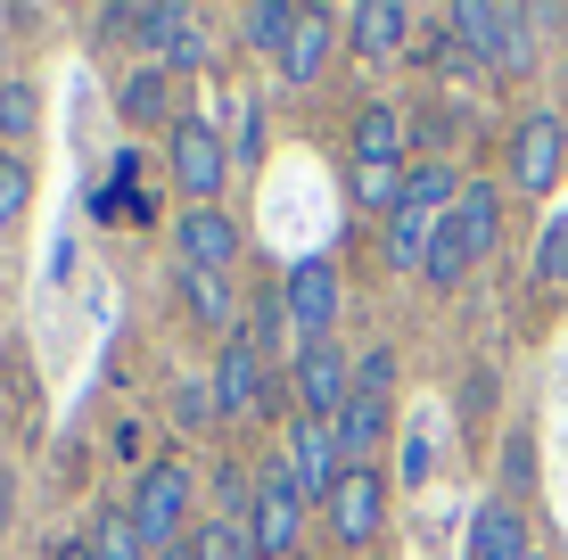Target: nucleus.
<instances>
[{"label": "nucleus", "mask_w": 568, "mask_h": 560, "mask_svg": "<svg viewBox=\"0 0 568 560\" xmlns=\"http://www.w3.org/2000/svg\"><path fill=\"white\" fill-rule=\"evenodd\" d=\"M91 560H156L149 544H141V528H132V511L124 503H100V519H91Z\"/></svg>", "instance_id": "26"}, {"label": "nucleus", "mask_w": 568, "mask_h": 560, "mask_svg": "<svg viewBox=\"0 0 568 560\" xmlns=\"http://www.w3.org/2000/svg\"><path fill=\"white\" fill-rule=\"evenodd\" d=\"M0 355H9V330H0Z\"/></svg>", "instance_id": "40"}, {"label": "nucleus", "mask_w": 568, "mask_h": 560, "mask_svg": "<svg viewBox=\"0 0 568 560\" xmlns=\"http://www.w3.org/2000/svg\"><path fill=\"white\" fill-rule=\"evenodd\" d=\"M288 396H297V420H338L355 396V355L338 338H305L288 355Z\"/></svg>", "instance_id": "6"}, {"label": "nucleus", "mask_w": 568, "mask_h": 560, "mask_svg": "<svg viewBox=\"0 0 568 560\" xmlns=\"http://www.w3.org/2000/svg\"><path fill=\"white\" fill-rule=\"evenodd\" d=\"M165 560H190V544H182V552H165Z\"/></svg>", "instance_id": "39"}, {"label": "nucleus", "mask_w": 568, "mask_h": 560, "mask_svg": "<svg viewBox=\"0 0 568 560\" xmlns=\"http://www.w3.org/2000/svg\"><path fill=\"white\" fill-rule=\"evenodd\" d=\"M536 281H544V288H568V215L544 223V240H536Z\"/></svg>", "instance_id": "33"}, {"label": "nucleus", "mask_w": 568, "mask_h": 560, "mask_svg": "<svg viewBox=\"0 0 568 560\" xmlns=\"http://www.w3.org/2000/svg\"><path fill=\"white\" fill-rule=\"evenodd\" d=\"M346 141H355V165H413V157H404V149H413V124H404L396 100H363Z\"/></svg>", "instance_id": "14"}, {"label": "nucleus", "mask_w": 568, "mask_h": 560, "mask_svg": "<svg viewBox=\"0 0 568 560\" xmlns=\"http://www.w3.org/2000/svg\"><path fill=\"white\" fill-rule=\"evenodd\" d=\"M33 132H42V91H33V83H9V91H0V149H9V157H26Z\"/></svg>", "instance_id": "28"}, {"label": "nucleus", "mask_w": 568, "mask_h": 560, "mask_svg": "<svg viewBox=\"0 0 568 560\" xmlns=\"http://www.w3.org/2000/svg\"><path fill=\"white\" fill-rule=\"evenodd\" d=\"M297 0H247L240 9V50H256V58H281L288 50V33H297Z\"/></svg>", "instance_id": "21"}, {"label": "nucleus", "mask_w": 568, "mask_h": 560, "mask_svg": "<svg viewBox=\"0 0 568 560\" xmlns=\"http://www.w3.org/2000/svg\"><path fill=\"white\" fill-rule=\"evenodd\" d=\"M437 223H445V215H420V206H404V215L387 223V240H379L387 273H413V281H420V256H428V240H437Z\"/></svg>", "instance_id": "23"}, {"label": "nucleus", "mask_w": 568, "mask_h": 560, "mask_svg": "<svg viewBox=\"0 0 568 560\" xmlns=\"http://www.w3.org/2000/svg\"><path fill=\"white\" fill-rule=\"evenodd\" d=\"M387 420H396V404H379V396H346V413L329 420V429H338V446H346V461H355V470H371V454L387 446Z\"/></svg>", "instance_id": "19"}, {"label": "nucleus", "mask_w": 568, "mask_h": 560, "mask_svg": "<svg viewBox=\"0 0 568 560\" xmlns=\"http://www.w3.org/2000/svg\"><path fill=\"white\" fill-rule=\"evenodd\" d=\"M9 528H17V470L0 461V536H9Z\"/></svg>", "instance_id": "36"}, {"label": "nucleus", "mask_w": 568, "mask_h": 560, "mask_svg": "<svg viewBox=\"0 0 568 560\" xmlns=\"http://www.w3.org/2000/svg\"><path fill=\"white\" fill-rule=\"evenodd\" d=\"M26 215H33V165L0 149V231H17Z\"/></svg>", "instance_id": "30"}, {"label": "nucleus", "mask_w": 568, "mask_h": 560, "mask_svg": "<svg viewBox=\"0 0 568 560\" xmlns=\"http://www.w3.org/2000/svg\"><path fill=\"white\" fill-rule=\"evenodd\" d=\"M17 74H9V17H0V91H9Z\"/></svg>", "instance_id": "37"}, {"label": "nucleus", "mask_w": 568, "mask_h": 560, "mask_svg": "<svg viewBox=\"0 0 568 560\" xmlns=\"http://www.w3.org/2000/svg\"><path fill=\"white\" fill-rule=\"evenodd\" d=\"M281 305H288V330L305 338H338V305H346V281H338V256H297L281 273Z\"/></svg>", "instance_id": "7"}, {"label": "nucleus", "mask_w": 568, "mask_h": 560, "mask_svg": "<svg viewBox=\"0 0 568 560\" xmlns=\"http://www.w3.org/2000/svg\"><path fill=\"white\" fill-rule=\"evenodd\" d=\"M338 50H346V17H338V9H305L297 33H288V50L272 58V67H281L288 91H313V83L329 74V58H338Z\"/></svg>", "instance_id": "10"}, {"label": "nucleus", "mask_w": 568, "mask_h": 560, "mask_svg": "<svg viewBox=\"0 0 568 560\" xmlns=\"http://www.w3.org/2000/svg\"><path fill=\"white\" fill-rule=\"evenodd\" d=\"M173 256H182V273H231V264H240V223H231L223 206H182Z\"/></svg>", "instance_id": "12"}, {"label": "nucleus", "mask_w": 568, "mask_h": 560, "mask_svg": "<svg viewBox=\"0 0 568 560\" xmlns=\"http://www.w3.org/2000/svg\"><path fill=\"white\" fill-rule=\"evenodd\" d=\"M560 83H568V58H560Z\"/></svg>", "instance_id": "41"}, {"label": "nucleus", "mask_w": 568, "mask_h": 560, "mask_svg": "<svg viewBox=\"0 0 568 560\" xmlns=\"http://www.w3.org/2000/svg\"><path fill=\"white\" fill-rule=\"evenodd\" d=\"M108 454H115V461H124V470H132V478H141V470H149V461H156V454H149V429H141V420H115V429H108Z\"/></svg>", "instance_id": "34"}, {"label": "nucleus", "mask_w": 568, "mask_h": 560, "mask_svg": "<svg viewBox=\"0 0 568 560\" xmlns=\"http://www.w3.org/2000/svg\"><path fill=\"white\" fill-rule=\"evenodd\" d=\"M50 560H91V544H50Z\"/></svg>", "instance_id": "38"}, {"label": "nucleus", "mask_w": 568, "mask_h": 560, "mask_svg": "<svg viewBox=\"0 0 568 560\" xmlns=\"http://www.w3.org/2000/svg\"><path fill=\"white\" fill-rule=\"evenodd\" d=\"M338 17H346V50L371 58V67L413 50V9H404V0H355V9H338Z\"/></svg>", "instance_id": "13"}, {"label": "nucleus", "mask_w": 568, "mask_h": 560, "mask_svg": "<svg viewBox=\"0 0 568 560\" xmlns=\"http://www.w3.org/2000/svg\"><path fill=\"white\" fill-rule=\"evenodd\" d=\"M288 470H297L305 503L322 511L329 495H338V478L355 470V461H346V446H338V429H329V420H297V429H288Z\"/></svg>", "instance_id": "11"}, {"label": "nucleus", "mask_w": 568, "mask_h": 560, "mask_svg": "<svg viewBox=\"0 0 568 560\" xmlns=\"http://www.w3.org/2000/svg\"><path fill=\"white\" fill-rule=\"evenodd\" d=\"M355 396L396 404V346H363V355H355Z\"/></svg>", "instance_id": "31"}, {"label": "nucleus", "mask_w": 568, "mask_h": 560, "mask_svg": "<svg viewBox=\"0 0 568 560\" xmlns=\"http://www.w3.org/2000/svg\"><path fill=\"white\" fill-rule=\"evenodd\" d=\"M190 560H264V552H256V536H247V519H206L199 511V528H190Z\"/></svg>", "instance_id": "27"}, {"label": "nucleus", "mask_w": 568, "mask_h": 560, "mask_svg": "<svg viewBox=\"0 0 568 560\" xmlns=\"http://www.w3.org/2000/svg\"><path fill=\"white\" fill-rule=\"evenodd\" d=\"M346 198H355V215L396 223L404 215V165H355L346 173Z\"/></svg>", "instance_id": "22"}, {"label": "nucleus", "mask_w": 568, "mask_h": 560, "mask_svg": "<svg viewBox=\"0 0 568 560\" xmlns=\"http://www.w3.org/2000/svg\"><path fill=\"white\" fill-rule=\"evenodd\" d=\"M264 149H272V132H264V100H240V141H231V173L264 165Z\"/></svg>", "instance_id": "32"}, {"label": "nucleus", "mask_w": 568, "mask_h": 560, "mask_svg": "<svg viewBox=\"0 0 568 560\" xmlns=\"http://www.w3.org/2000/svg\"><path fill=\"white\" fill-rule=\"evenodd\" d=\"M305 487L288 470V454H264L256 461V511H247V536H256L264 560H297V536H305Z\"/></svg>", "instance_id": "4"}, {"label": "nucleus", "mask_w": 568, "mask_h": 560, "mask_svg": "<svg viewBox=\"0 0 568 560\" xmlns=\"http://www.w3.org/2000/svg\"><path fill=\"white\" fill-rule=\"evenodd\" d=\"M206 495V519H247L256 511V470L247 461H214V478H199Z\"/></svg>", "instance_id": "24"}, {"label": "nucleus", "mask_w": 568, "mask_h": 560, "mask_svg": "<svg viewBox=\"0 0 568 560\" xmlns=\"http://www.w3.org/2000/svg\"><path fill=\"white\" fill-rule=\"evenodd\" d=\"M469 273H478V256L462 247L454 215H445V223H437V240H428V256H420V288H428V297H454V288H462Z\"/></svg>", "instance_id": "20"}, {"label": "nucleus", "mask_w": 568, "mask_h": 560, "mask_svg": "<svg viewBox=\"0 0 568 560\" xmlns=\"http://www.w3.org/2000/svg\"><path fill=\"white\" fill-rule=\"evenodd\" d=\"M469 560H536V536H527V511L486 495L478 519H469Z\"/></svg>", "instance_id": "15"}, {"label": "nucleus", "mask_w": 568, "mask_h": 560, "mask_svg": "<svg viewBox=\"0 0 568 560\" xmlns=\"http://www.w3.org/2000/svg\"><path fill=\"white\" fill-rule=\"evenodd\" d=\"M568 173V115L560 108H527L511 124V190L519 198H552Z\"/></svg>", "instance_id": "5"}, {"label": "nucleus", "mask_w": 568, "mask_h": 560, "mask_svg": "<svg viewBox=\"0 0 568 560\" xmlns=\"http://www.w3.org/2000/svg\"><path fill=\"white\" fill-rule=\"evenodd\" d=\"M115 115H124V124H165L173 132V74L156 67V58H132V67L115 74Z\"/></svg>", "instance_id": "16"}, {"label": "nucleus", "mask_w": 568, "mask_h": 560, "mask_svg": "<svg viewBox=\"0 0 568 560\" xmlns=\"http://www.w3.org/2000/svg\"><path fill=\"white\" fill-rule=\"evenodd\" d=\"M428 461H437V446H428V429H420L413 446H404V487H420V478H428Z\"/></svg>", "instance_id": "35"}, {"label": "nucleus", "mask_w": 568, "mask_h": 560, "mask_svg": "<svg viewBox=\"0 0 568 560\" xmlns=\"http://www.w3.org/2000/svg\"><path fill=\"white\" fill-rule=\"evenodd\" d=\"M165 413H173V429L182 437H206V429H223V420H214V379L206 371H182L165 388Z\"/></svg>", "instance_id": "25"}, {"label": "nucleus", "mask_w": 568, "mask_h": 560, "mask_svg": "<svg viewBox=\"0 0 568 560\" xmlns=\"http://www.w3.org/2000/svg\"><path fill=\"white\" fill-rule=\"evenodd\" d=\"M322 528H329V544H346V552L379 544V528H387V470H346L338 495L322 503Z\"/></svg>", "instance_id": "9"}, {"label": "nucleus", "mask_w": 568, "mask_h": 560, "mask_svg": "<svg viewBox=\"0 0 568 560\" xmlns=\"http://www.w3.org/2000/svg\"><path fill=\"white\" fill-rule=\"evenodd\" d=\"M165 173H173V190H182V206H223L231 141L214 132V115H173V132H165Z\"/></svg>", "instance_id": "3"}, {"label": "nucleus", "mask_w": 568, "mask_h": 560, "mask_svg": "<svg viewBox=\"0 0 568 560\" xmlns=\"http://www.w3.org/2000/svg\"><path fill=\"white\" fill-rule=\"evenodd\" d=\"M199 470H190L182 454H156L141 478H132V495H124V511H132V528H141V544L165 560V552H182L190 544V528H199Z\"/></svg>", "instance_id": "1"}, {"label": "nucleus", "mask_w": 568, "mask_h": 560, "mask_svg": "<svg viewBox=\"0 0 568 560\" xmlns=\"http://www.w3.org/2000/svg\"><path fill=\"white\" fill-rule=\"evenodd\" d=\"M445 33H454L462 58H478V67H495V74H527V67H536V17H527V9L454 0V9H445Z\"/></svg>", "instance_id": "2"}, {"label": "nucleus", "mask_w": 568, "mask_h": 560, "mask_svg": "<svg viewBox=\"0 0 568 560\" xmlns=\"http://www.w3.org/2000/svg\"><path fill=\"white\" fill-rule=\"evenodd\" d=\"M454 231H462V247L469 256H495L503 247V190L495 182H462V198H454Z\"/></svg>", "instance_id": "18"}, {"label": "nucleus", "mask_w": 568, "mask_h": 560, "mask_svg": "<svg viewBox=\"0 0 568 560\" xmlns=\"http://www.w3.org/2000/svg\"><path fill=\"white\" fill-rule=\"evenodd\" d=\"M182 314L199 322V330H214V338H240L247 297L231 288V273H182Z\"/></svg>", "instance_id": "17"}, {"label": "nucleus", "mask_w": 568, "mask_h": 560, "mask_svg": "<svg viewBox=\"0 0 568 560\" xmlns=\"http://www.w3.org/2000/svg\"><path fill=\"white\" fill-rule=\"evenodd\" d=\"M240 330L256 338V355H272V363H281V346L297 338V330H288V305H281V288H256V297H247V322H240ZM288 355H297V346H288Z\"/></svg>", "instance_id": "29"}, {"label": "nucleus", "mask_w": 568, "mask_h": 560, "mask_svg": "<svg viewBox=\"0 0 568 560\" xmlns=\"http://www.w3.org/2000/svg\"><path fill=\"white\" fill-rule=\"evenodd\" d=\"M264 371H272V355H256V338H223V355H214V420L223 429H240V420H256L264 404H272V388H264Z\"/></svg>", "instance_id": "8"}]
</instances>
